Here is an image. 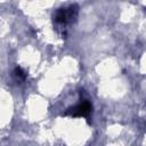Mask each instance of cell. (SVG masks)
<instances>
[{
	"label": "cell",
	"mask_w": 146,
	"mask_h": 146,
	"mask_svg": "<svg viewBox=\"0 0 146 146\" xmlns=\"http://www.w3.org/2000/svg\"><path fill=\"white\" fill-rule=\"evenodd\" d=\"M78 13H79V7L75 3L70 5L67 7L58 8L56 10V13H54V15H52L54 23L56 25H62V26L71 24L76 19Z\"/></svg>",
	"instance_id": "cell-1"
},
{
	"label": "cell",
	"mask_w": 146,
	"mask_h": 146,
	"mask_svg": "<svg viewBox=\"0 0 146 146\" xmlns=\"http://www.w3.org/2000/svg\"><path fill=\"white\" fill-rule=\"evenodd\" d=\"M91 110H92V106L90 102H88L87 99H81V102L78 105L68 108L65 115L70 114L71 116H86L87 117L91 113Z\"/></svg>",
	"instance_id": "cell-2"
},
{
	"label": "cell",
	"mask_w": 146,
	"mask_h": 146,
	"mask_svg": "<svg viewBox=\"0 0 146 146\" xmlns=\"http://www.w3.org/2000/svg\"><path fill=\"white\" fill-rule=\"evenodd\" d=\"M14 76L17 81H24L26 79V73L22 70V67H15L14 70Z\"/></svg>",
	"instance_id": "cell-3"
}]
</instances>
